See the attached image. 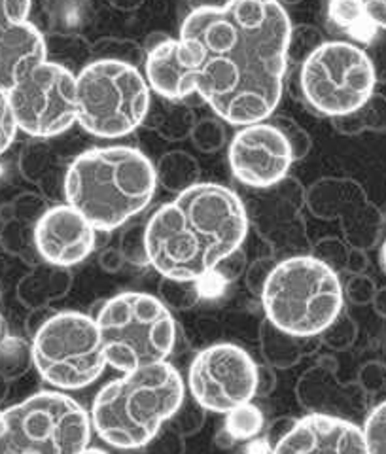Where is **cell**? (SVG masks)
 I'll return each mask as SVG.
<instances>
[{
  "label": "cell",
  "instance_id": "6da1fadb",
  "mask_svg": "<svg viewBox=\"0 0 386 454\" xmlns=\"http://www.w3.org/2000/svg\"><path fill=\"white\" fill-rule=\"evenodd\" d=\"M290 31L279 0L195 8L177 38L184 97L199 93L230 125L269 120L282 98Z\"/></svg>",
  "mask_w": 386,
  "mask_h": 454
},
{
  "label": "cell",
  "instance_id": "7a4b0ae2",
  "mask_svg": "<svg viewBox=\"0 0 386 454\" xmlns=\"http://www.w3.org/2000/svg\"><path fill=\"white\" fill-rule=\"evenodd\" d=\"M245 201L214 182H197L146 222L150 267L161 277L205 280L248 235Z\"/></svg>",
  "mask_w": 386,
  "mask_h": 454
},
{
  "label": "cell",
  "instance_id": "3957f363",
  "mask_svg": "<svg viewBox=\"0 0 386 454\" xmlns=\"http://www.w3.org/2000/svg\"><path fill=\"white\" fill-rule=\"evenodd\" d=\"M155 190V165L133 146L85 150L65 170V203L105 233L138 216Z\"/></svg>",
  "mask_w": 386,
  "mask_h": 454
},
{
  "label": "cell",
  "instance_id": "277c9868",
  "mask_svg": "<svg viewBox=\"0 0 386 454\" xmlns=\"http://www.w3.org/2000/svg\"><path fill=\"white\" fill-rule=\"evenodd\" d=\"M185 397L182 375L169 362L123 373L98 390L91 405V426L105 443L145 449Z\"/></svg>",
  "mask_w": 386,
  "mask_h": 454
},
{
  "label": "cell",
  "instance_id": "5b68a950",
  "mask_svg": "<svg viewBox=\"0 0 386 454\" xmlns=\"http://www.w3.org/2000/svg\"><path fill=\"white\" fill-rule=\"evenodd\" d=\"M260 300L271 324L299 337L320 335L345 305L339 275L311 254L277 262Z\"/></svg>",
  "mask_w": 386,
  "mask_h": 454
},
{
  "label": "cell",
  "instance_id": "8992f818",
  "mask_svg": "<svg viewBox=\"0 0 386 454\" xmlns=\"http://www.w3.org/2000/svg\"><path fill=\"white\" fill-rule=\"evenodd\" d=\"M95 324L106 364L122 373L167 362L177 345V322L157 295L122 292L98 309Z\"/></svg>",
  "mask_w": 386,
  "mask_h": 454
},
{
  "label": "cell",
  "instance_id": "52a82bcc",
  "mask_svg": "<svg viewBox=\"0 0 386 454\" xmlns=\"http://www.w3.org/2000/svg\"><path fill=\"white\" fill-rule=\"evenodd\" d=\"M152 90L138 67L93 59L76 74V123L98 138L131 135L146 121Z\"/></svg>",
  "mask_w": 386,
  "mask_h": 454
},
{
  "label": "cell",
  "instance_id": "ba28073f",
  "mask_svg": "<svg viewBox=\"0 0 386 454\" xmlns=\"http://www.w3.org/2000/svg\"><path fill=\"white\" fill-rule=\"evenodd\" d=\"M33 365L57 390H82L103 375L106 364L95 318L78 310H57L33 335Z\"/></svg>",
  "mask_w": 386,
  "mask_h": 454
},
{
  "label": "cell",
  "instance_id": "9c48e42d",
  "mask_svg": "<svg viewBox=\"0 0 386 454\" xmlns=\"http://www.w3.org/2000/svg\"><path fill=\"white\" fill-rule=\"evenodd\" d=\"M3 413L6 454H80L91 442V417L63 392H36Z\"/></svg>",
  "mask_w": 386,
  "mask_h": 454
},
{
  "label": "cell",
  "instance_id": "30bf717a",
  "mask_svg": "<svg viewBox=\"0 0 386 454\" xmlns=\"http://www.w3.org/2000/svg\"><path fill=\"white\" fill-rule=\"evenodd\" d=\"M299 85L312 110L339 118L360 108L375 93L377 70L360 46L326 40L302 63Z\"/></svg>",
  "mask_w": 386,
  "mask_h": 454
},
{
  "label": "cell",
  "instance_id": "8fae6325",
  "mask_svg": "<svg viewBox=\"0 0 386 454\" xmlns=\"http://www.w3.org/2000/svg\"><path fill=\"white\" fill-rule=\"evenodd\" d=\"M18 129L53 138L76 123V74L50 59L28 68L8 91Z\"/></svg>",
  "mask_w": 386,
  "mask_h": 454
},
{
  "label": "cell",
  "instance_id": "7c38bea8",
  "mask_svg": "<svg viewBox=\"0 0 386 454\" xmlns=\"http://www.w3.org/2000/svg\"><path fill=\"white\" fill-rule=\"evenodd\" d=\"M257 364L250 354L233 343L207 347L193 358L188 372V388L193 400L209 413L225 415L256 397Z\"/></svg>",
  "mask_w": 386,
  "mask_h": 454
},
{
  "label": "cell",
  "instance_id": "4fadbf2b",
  "mask_svg": "<svg viewBox=\"0 0 386 454\" xmlns=\"http://www.w3.org/2000/svg\"><path fill=\"white\" fill-rule=\"evenodd\" d=\"M305 190L295 178L286 176L275 186L256 190L247 208L248 222L254 223L265 243L273 250L277 262L294 255L311 254V243L302 218Z\"/></svg>",
  "mask_w": 386,
  "mask_h": 454
},
{
  "label": "cell",
  "instance_id": "5bb4252c",
  "mask_svg": "<svg viewBox=\"0 0 386 454\" xmlns=\"http://www.w3.org/2000/svg\"><path fill=\"white\" fill-rule=\"evenodd\" d=\"M305 205L320 220H339L343 239L352 248H375L382 233L381 210L351 178H322L305 190Z\"/></svg>",
  "mask_w": 386,
  "mask_h": 454
},
{
  "label": "cell",
  "instance_id": "9a60e30c",
  "mask_svg": "<svg viewBox=\"0 0 386 454\" xmlns=\"http://www.w3.org/2000/svg\"><path fill=\"white\" fill-rule=\"evenodd\" d=\"M227 158L233 176L252 190L275 186L288 176L294 163L288 140L271 120L242 125Z\"/></svg>",
  "mask_w": 386,
  "mask_h": 454
},
{
  "label": "cell",
  "instance_id": "2e32d148",
  "mask_svg": "<svg viewBox=\"0 0 386 454\" xmlns=\"http://www.w3.org/2000/svg\"><path fill=\"white\" fill-rule=\"evenodd\" d=\"M95 227L76 208L59 203L36 220L35 245L42 262L70 269L95 250Z\"/></svg>",
  "mask_w": 386,
  "mask_h": 454
},
{
  "label": "cell",
  "instance_id": "e0dca14e",
  "mask_svg": "<svg viewBox=\"0 0 386 454\" xmlns=\"http://www.w3.org/2000/svg\"><path fill=\"white\" fill-rule=\"evenodd\" d=\"M271 454H367L364 432L352 420L309 413L294 422Z\"/></svg>",
  "mask_w": 386,
  "mask_h": 454
},
{
  "label": "cell",
  "instance_id": "ac0fdd59",
  "mask_svg": "<svg viewBox=\"0 0 386 454\" xmlns=\"http://www.w3.org/2000/svg\"><path fill=\"white\" fill-rule=\"evenodd\" d=\"M48 59L46 36L31 21L0 23V91H10L28 68Z\"/></svg>",
  "mask_w": 386,
  "mask_h": 454
},
{
  "label": "cell",
  "instance_id": "d6986e66",
  "mask_svg": "<svg viewBox=\"0 0 386 454\" xmlns=\"http://www.w3.org/2000/svg\"><path fill=\"white\" fill-rule=\"evenodd\" d=\"M335 369L337 365L332 358H322L317 365L307 369L299 377L295 385V397L299 405L309 413L347 419V413L354 403H358L354 392L351 390L352 387L339 382Z\"/></svg>",
  "mask_w": 386,
  "mask_h": 454
},
{
  "label": "cell",
  "instance_id": "ffe728a7",
  "mask_svg": "<svg viewBox=\"0 0 386 454\" xmlns=\"http://www.w3.org/2000/svg\"><path fill=\"white\" fill-rule=\"evenodd\" d=\"M75 275L68 267L40 262L18 284V300L31 310L51 307L73 290Z\"/></svg>",
  "mask_w": 386,
  "mask_h": 454
},
{
  "label": "cell",
  "instance_id": "44dd1931",
  "mask_svg": "<svg viewBox=\"0 0 386 454\" xmlns=\"http://www.w3.org/2000/svg\"><path fill=\"white\" fill-rule=\"evenodd\" d=\"M260 337V350L265 364L273 369H292L303 358L312 356L320 348V339L317 337H299L288 332H282L267 318L257 330Z\"/></svg>",
  "mask_w": 386,
  "mask_h": 454
},
{
  "label": "cell",
  "instance_id": "7402d4cb",
  "mask_svg": "<svg viewBox=\"0 0 386 454\" xmlns=\"http://www.w3.org/2000/svg\"><path fill=\"white\" fill-rule=\"evenodd\" d=\"M157 186H161L169 193H182L201 178V167L192 153L184 150H170L161 155L155 165Z\"/></svg>",
  "mask_w": 386,
  "mask_h": 454
},
{
  "label": "cell",
  "instance_id": "603a6c76",
  "mask_svg": "<svg viewBox=\"0 0 386 454\" xmlns=\"http://www.w3.org/2000/svg\"><path fill=\"white\" fill-rule=\"evenodd\" d=\"M332 120L335 129L349 137L366 131H386V97L374 93L360 108Z\"/></svg>",
  "mask_w": 386,
  "mask_h": 454
},
{
  "label": "cell",
  "instance_id": "cb8c5ba5",
  "mask_svg": "<svg viewBox=\"0 0 386 454\" xmlns=\"http://www.w3.org/2000/svg\"><path fill=\"white\" fill-rule=\"evenodd\" d=\"M0 247L10 255H16L33 267L42 262L35 245V223L12 218L0 230Z\"/></svg>",
  "mask_w": 386,
  "mask_h": 454
},
{
  "label": "cell",
  "instance_id": "d4e9b609",
  "mask_svg": "<svg viewBox=\"0 0 386 454\" xmlns=\"http://www.w3.org/2000/svg\"><path fill=\"white\" fill-rule=\"evenodd\" d=\"M327 16H330L334 25L347 31L354 38L369 40L377 31L367 20L362 0H330L327 3Z\"/></svg>",
  "mask_w": 386,
  "mask_h": 454
},
{
  "label": "cell",
  "instance_id": "484cf974",
  "mask_svg": "<svg viewBox=\"0 0 386 454\" xmlns=\"http://www.w3.org/2000/svg\"><path fill=\"white\" fill-rule=\"evenodd\" d=\"M157 297L170 312H185L193 309L203 297L201 280H182L161 277Z\"/></svg>",
  "mask_w": 386,
  "mask_h": 454
},
{
  "label": "cell",
  "instance_id": "4316f807",
  "mask_svg": "<svg viewBox=\"0 0 386 454\" xmlns=\"http://www.w3.org/2000/svg\"><path fill=\"white\" fill-rule=\"evenodd\" d=\"M264 426H265V419L260 407L248 402L232 409L230 413H225L224 430L230 434L233 442L237 443V442H250V439H256L264 432Z\"/></svg>",
  "mask_w": 386,
  "mask_h": 454
},
{
  "label": "cell",
  "instance_id": "83f0119b",
  "mask_svg": "<svg viewBox=\"0 0 386 454\" xmlns=\"http://www.w3.org/2000/svg\"><path fill=\"white\" fill-rule=\"evenodd\" d=\"M33 364L31 345L20 337H6L0 340V377L16 380L27 373Z\"/></svg>",
  "mask_w": 386,
  "mask_h": 454
},
{
  "label": "cell",
  "instance_id": "f1b7e54d",
  "mask_svg": "<svg viewBox=\"0 0 386 454\" xmlns=\"http://www.w3.org/2000/svg\"><path fill=\"white\" fill-rule=\"evenodd\" d=\"M46 138H38L36 142H31L21 150L20 155V170L25 180L40 184V180L44 178L50 170L55 168L53 165V152L50 148Z\"/></svg>",
  "mask_w": 386,
  "mask_h": 454
},
{
  "label": "cell",
  "instance_id": "f546056e",
  "mask_svg": "<svg viewBox=\"0 0 386 454\" xmlns=\"http://www.w3.org/2000/svg\"><path fill=\"white\" fill-rule=\"evenodd\" d=\"M358 324L343 309L339 315L326 325L322 333L319 335L320 343L334 352H347L351 350L356 340H358Z\"/></svg>",
  "mask_w": 386,
  "mask_h": 454
},
{
  "label": "cell",
  "instance_id": "4dcf8cb0",
  "mask_svg": "<svg viewBox=\"0 0 386 454\" xmlns=\"http://www.w3.org/2000/svg\"><path fill=\"white\" fill-rule=\"evenodd\" d=\"M93 59H112V61H123L129 65L138 67L145 63V48H140L137 42L125 40V38H103L97 44L91 46Z\"/></svg>",
  "mask_w": 386,
  "mask_h": 454
},
{
  "label": "cell",
  "instance_id": "1f68e13d",
  "mask_svg": "<svg viewBox=\"0 0 386 454\" xmlns=\"http://www.w3.org/2000/svg\"><path fill=\"white\" fill-rule=\"evenodd\" d=\"M193 123H195V118L188 106L173 105L155 118L154 129L163 138L175 142V140H184L185 137H190Z\"/></svg>",
  "mask_w": 386,
  "mask_h": 454
},
{
  "label": "cell",
  "instance_id": "d6a6232c",
  "mask_svg": "<svg viewBox=\"0 0 386 454\" xmlns=\"http://www.w3.org/2000/svg\"><path fill=\"white\" fill-rule=\"evenodd\" d=\"M193 146L203 153H217L225 146V127L220 118H203L193 123L190 133Z\"/></svg>",
  "mask_w": 386,
  "mask_h": 454
},
{
  "label": "cell",
  "instance_id": "836d02e7",
  "mask_svg": "<svg viewBox=\"0 0 386 454\" xmlns=\"http://www.w3.org/2000/svg\"><path fill=\"white\" fill-rule=\"evenodd\" d=\"M207 413L209 411L203 405H199L193 397L192 400H185L184 397L182 403L173 413V417L167 420V424L173 430H177L180 435L192 437L203 430V426L207 422Z\"/></svg>",
  "mask_w": 386,
  "mask_h": 454
},
{
  "label": "cell",
  "instance_id": "e575fe53",
  "mask_svg": "<svg viewBox=\"0 0 386 454\" xmlns=\"http://www.w3.org/2000/svg\"><path fill=\"white\" fill-rule=\"evenodd\" d=\"M146 223H133L120 235L118 250L122 252L125 263H131L133 267H148V254H146Z\"/></svg>",
  "mask_w": 386,
  "mask_h": 454
},
{
  "label": "cell",
  "instance_id": "d590c367",
  "mask_svg": "<svg viewBox=\"0 0 386 454\" xmlns=\"http://www.w3.org/2000/svg\"><path fill=\"white\" fill-rule=\"evenodd\" d=\"M349 250L351 247L345 243V239L339 237H322L317 243L311 247V255L322 262L335 271L337 275L345 271L347 267V258H349Z\"/></svg>",
  "mask_w": 386,
  "mask_h": 454
},
{
  "label": "cell",
  "instance_id": "8d00e7d4",
  "mask_svg": "<svg viewBox=\"0 0 386 454\" xmlns=\"http://www.w3.org/2000/svg\"><path fill=\"white\" fill-rule=\"evenodd\" d=\"M324 40L322 33L312 25L292 27L288 40V63H303Z\"/></svg>",
  "mask_w": 386,
  "mask_h": 454
},
{
  "label": "cell",
  "instance_id": "74e56055",
  "mask_svg": "<svg viewBox=\"0 0 386 454\" xmlns=\"http://www.w3.org/2000/svg\"><path fill=\"white\" fill-rule=\"evenodd\" d=\"M46 50L48 51L55 50L57 59H59L61 55H65V59L78 63L80 70L90 63V57H91V46L76 35H59L53 38H46Z\"/></svg>",
  "mask_w": 386,
  "mask_h": 454
},
{
  "label": "cell",
  "instance_id": "f35d334b",
  "mask_svg": "<svg viewBox=\"0 0 386 454\" xmlns=\"http://www.w3.org/2000/svg\"><path fill=\"white\" fill-rule=\"evenodd\" d=\"M367 454H386V402L379 403L362 426Z\"/></svg>",
  "mask_w": 386,
  "mask_h": 454
},
{
  "label": "cell",
  "instance_id": "ab89813d",
  "mask_svg": "<svg viewBox=\"0 0 386 454\" xmlns=\"http://www.w3.org/2000/svg\"><path fill=\"white\" fill-rule=\"evenodd\" d=\"M271 121H273L279 127L282 135L286 137V140H288L292 155H294V161L305 160L309 152H311V148H312V140H311V135L303 129V127L299 125L297 121H294L292 118H288V116L271 118Z\"/></svg>",
  "mask_w": 386,
  "mask_h": 454
},
{
  "label": "cell",
  "instance_id": "60d3db41",
  "mask_svg": "<svg viewBox=\"0 0 386 454\" xmlns=\"http://www.w3.org/2000/svg\"><path fill=\"white\" fill-rule=\"evenodd\" d=\"M247 265H248L247 252L240 247V248L233 250L232 254H227L225 258L217 267H214L210 277L217 278L220 284H232L245 275Z\"/></svg>",
  "mask_w": 386,
  "mask_h": 454
},
{
  "label": "cell",
  "instance_id": "b9f144b4",
  "mask_svg": "<svg viewBox=\"0 0 386 454\" xmlns=\"http://www.w3.org/2000/svg\"><path fill=\"white\" fill-rule=\"evenodd\" d=\"M148 454H184L185 437L165 422L150 442L145 445Z\"/></svg>",
  "mask_w": 386,
  "mask_h": 454
},
{
  "label": "cell",
  "instance_id": "7bdbcfd3",
  "mask_svg": "<svg viewBox=\"0 0 386 454\" xmlns=\"http://www.w3.org/2000/svg\"><path fill=\"white\" fill-rule=\"evenodd\" d=\"M375 292H377L375 280L367 277L366 273L351 275L349 280L345 282V286H343V295H345L352 305H360V307L371 305V301H374L375 297Z\"/></svg>",
  "mask_w": 386,
  "mask_h": 454
},
{
  "label": "cell",
  "instance_id": "ee69618b",
  "mask_svg": "<svg viewBox=\"0 0 386 454\" xmlns=\"http://www.w3.org/2000/svg\"><path fill=\"white\" fill-rule=\"evenodd\" d=\"M277 265V260L273 258V255H262V258H256L252 263L247 265V271H245V282H247V288L252 295L260 297L265 282L271 275V271H273Z\"/></svg>",
  "mask_w": 386,
  "mask_h": 454
},
{
  "label": "cell",
  "instance_id": "f6af8a7d",
  "mask_svg": "<svg viewBox=\"0 0 386 454\" xmlns=\"http://www.w3.org/2000/svg\"><path fill=\"white\" fill-rule=\"evenodd\" d=\"M356 385L367 395L377 394L386 388V364L379 360H369L358 369Z\"/></svg>",
  "mask_w": 386,
  "mask_h": 454
},
{
  "label": "cell",
  "instance_id": "bcb514c9",
  "mask_svg": "<svg viewBox=\"0 0 386 454\" xmlns=\"http://www.w3.org/2000/svg\"><path fill=\"white\" fill-rule=\"evenodd\" d=\"M13 218L36 223V220L44 215L46 199L38 193H21L12 201Z\"/></svg>",
  "mask_w": 386,
  "mask_h": 454
},
{
  "label": "cell",
  "instance_id": "7dc6e473",
  "mask_svg": "<svg viewBox=\"0 0 386 454\" xmlns=\"http://www.w3.org/2000/svg\"><path fill=\"white\" fill-rule=\"evenodd\" d=\"M18 123L16 118H13L10 101H8V93L0 91V155H3L10 146L12 142L16 140L18 135Z\"/></svg>",
  "mask_w": 386,
  "mask_h": 454
},
{
  "label": "cell",
  "instance_id": "c3c4849f",
  "mask_svg": "<svg viewBox=\"0 0 386 454\" xmlns=\"http://www.w3.org/2000/svg\"><path fill=\"white\" fill-rule=\"evenodd\" d=\"M33 0H0V23L27 21L31 16Z\"/></svg>",
  "mask_w": 386,
  "mask_h": 454
},
{
  "label": "cell",
  "instance_id": "681fc988",
  "mask_svg": "<svg viewBox=\"0 0 386 454\" xmlns=\"http://www.w3.org/2000/svg\"><path fill=\"white\" fill-rule=\"evenodd\" d=\"M277 388V373L273 367L257 365V380H256V395H269Z\"/></svg>",
  "mask_w": 386,
  "mask_h": 454
},
{
  "label": "cell",
  "instance_id": "f907efd6",
  "mask_svg": "<svg viewBox=\"0 0 386 454\" xmlns=\"http://www.w3.org/2000/svg\"><path fill=\"white\" fill-rule=\"evenodd\" d=\"M362 4L371 25L386 31V0H362Z\"/></svg>",
  "mask_w": 386,
  "mask_h": 454
},
{
  "label": "cell",
  "instance_id": "816d5d0a",
  "mask_svg": "<svg viewBox=\"0 0 386 454\" xmlns=\"http://www.w3.org/2000/svg\"><path fill=\"white\" fill-rule=\"evenodd\" d=\"M125 260L118 247H108L101 254H98V265H101L103 271L106 273H118L122 271Z\"/></svg>",
  "mask_w": 386,
  "mask_h": 454
},
{
  "label": "cell",
  "instance_id": "f5cc1de1",
  "mask_svg": "<svg viewBox=\"0 0 386 454\" xmlns=\"http://www.w3.org/2000/svg\"><path fill=\"white\" fill-rule=\"evenodd\" d=\"M297 419H292V417H280V419H275L273 422L269 424L267 428V443L271 445V449H273L280 439L290 432V428L294 426Z\"/></svg>",
  "mask_w": 386,
  "mask_h": 454
},
{
  "label": "cell",
  "instance_id": "db71d44e",
  "mask_svg": "<svg viewBox=\"0 0 386 454\" xmlns=\"http://www.w3.org/2000/svg\"><path fill=\"white\" fill-rule=\"evenodd\" d=\"M367 267H369L367 252H366V250H360V248H352V247H351L345 271H347L349 275H362V273L367 271Z\"/></svg>",
  "mask_w": 386,
  "mask_h": 454
},
{
  "label": "cell",
  "instance_id": "11a10c76",
  "mask_svg": "<svg viewBox=\"0 0 386 454\" xmlns=\"http://www.w3.org/2000/svg\"><path fill=\"white\" fill-rule=\"evenodd\" d=\"M55 309L51 307H40V309H31V312H28L27 317V330L31 335H35L42 325H44L53 315H55Z\"/></svg>",
  "mask_w": 386,
  "mask_h": 454
},
{
  "label": "cell",
  "instance_id": "9f6ffc18",
  "mask_svg": "<svg viewBox=\"0 0 386 454\" xmlns=\"http://www.w3.org/2000/svg\"><path fill=\"white\" fill-rule=\"evenodd\" d=\"M145 3L146 0H108V4L120 12H135Z\"/></svg>",
  "mask_w": 386,
  "mask_h": 454
},
{
  "label": "cell",
  "instance_id": "6f0895ef",
  "mask_svg": "<svg viewBox=\"0 0 386 454\" xmlns=\"http://www.w3.org/2000/svg\"><path fill=\"white\" fill-rule=\"evenodd\" d=\"M371 305H374L375 312H377L381 318H386V286L377 288L375 297H374V301H371Z\"/></svg>",
  "mask_w": 386,
  "mask_h": 454
},
{
  "label": "cell",
  "instance_id": "680465c9",
  "mask_svg": "<svg viewBox=\"0 0 386 454\" xmlns=\"http://www.w3.org/2000/svg\"><path fill=\"white\" fill-rule=\"evenodd\" d=\"M0 454H6V420L3 411H0Z\"/></svg>",
  "mask_w": 386,
  "mask_h": 454
},
{
  "label": "cell",
  "instance_id": "91938a15",
  "mask_svg": "<svg viewBox=\"0 0 386 454\" xmlns=\"http://www.w3.org/2000/svg\"><path fill=\"white\" fill-rule=\"evenodd\" d=\"M6 394H8V380L0 377V402L4 400Z\"/></svg>",
  "mask_w": 386,
  "mask_h": 454
},
{
  "label": "cell",
  "instance_id": "94428289",
  "mask_svg": "<svg viewBox=\"0 0 386 454\" xmlns=\"http://www.w3.org/2000/svg\"><path fill=\"white\" fill-rule=\"evenodd\" d=\"M80 454H108V452L103 449H97V447H85Z\"/></svg>",
  "mask_w": 386,
  "mask_h": 454
},
{
  "label": "cell",
  "instance_id": "6125c7cd",
  "mask_svg": "<svg viewBox=\"0 0 386 454\" xmlns=\"http://www.w3.org/2000/svg\"><path fill=\"white\" fill-rule=\"evenodd\" d=\"M381 263H382V269L386 271V240H384L382 248H381Z\"/></svg>",
  "mask_w": 386,
  "mask_h": 454
},
{
  "label": "cell",
  "instance_id": "be15d7a7",
  "mask_svg": "<svg viewBox=\"0 0 386 454\" xmlns=\"http://www.w3.org/2000/svg\"><path fill=\"white\" fill-rule=\"evenodd\" d=\"M279 3L284 6V4H299V3H303V0H279Z\"/></svg>",
  "mask_w": 386,
  "mask_h": 454
},
{
  "label": "cell",
  "instance_id": "e7e4bbea",
  "mask_svg": "<svg viewBox=\"0 0 386 454\" xmlns=\"http://www.w3.org/2000/svg\"><path fill=\"white\" fill-rule=\"evenodd\" d=\"M0 335H3V317H0Z\"/></svg>",
  "mask_w": 386,
  "mask_h": 454
}]
</instances>
